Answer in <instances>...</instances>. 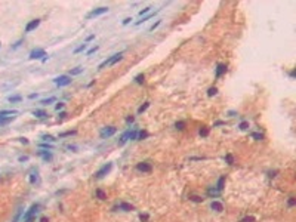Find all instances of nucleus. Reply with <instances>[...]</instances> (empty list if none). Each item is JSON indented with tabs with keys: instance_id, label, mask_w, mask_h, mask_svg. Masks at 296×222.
I'll return each mask as SVG.
<instances>
[{
	"instance_id": "nucleus-21",
	"label": "nucleus",
	"mask_w": 296,
	"mask_h": 222,
	"mask_svg": "<svg viewBox=\"0 0 296 222\" xmlns=\"http://www.w3.org/2000/svg\"><path fill=\"white\" fill-rule=\"evenodd\" d=\"M54 101H55V96H50V98H47V99H43L41 104H43V105H47V104H50V102H54Z\"/></svg>"
},
{
	"instance_id": "nucleus-12",
	"label": "nucleus",
	"mask_w": 296,
	"mask_h": 222,
	"mask_svg": "<svg viewBox=\"0 0 296 222\" xmlns=\"http://www.w3.org/2000/svg\"><path fill=\"white\" fill-rule=\"evenodd\" d=\"M36 117H39V119H43V117H47V113L46 111H43V110H36L33 113Z\"/></svg>"
},
{
	"instance_id": "nucleus-28",
	"label": "nucleus",
	"mask_w": 296,
	"mask_h": 222,
	"mask_svg": "<svg viewBox=\"0 0 296 222\" xmlns=\"http://www.w3.org/2000/svg\"><path fill=\"white\" fill-rule=\"evenodd\" d=\"M40 154L43 155V159H45V160H50V159H52V155L49 154V153H43V151H41Z\"/></svg>"
},
{
	"instance_id": "nucleus-43",
	"label": "nucleus",
	"mask_w": 296,
	"mask_h": 222,
	"mask_svg": "<svg viewBox=\"0 0 296 222\" xmlns=\"http://www.w3.org/2000/svg\"><path fill=\"white\" fill-rule=\"evenodd\" d=\"M130 21H132V18H126V20L123 21V24H124V25H126V24H129V22H130Z\"/></svg>"
},
{
	"instance_id": "nucleus-13",
	"label": "nucleus",
	"mask_w": 296,
	"mask_h": 222,
	"mask_svg": "<svg viewBox=\"0 0 296 222\" xmlns=\"http://www.w3.org/2000/svg\"><path fill=\"white\" fill-rule=\"evenodd\" d=\"M12 120H14V117H12V115H11V117H0V126L7 124V123H11Z\"/></svg>"
},
{
	"instance_id": "nucleus-16",
	"label": "nucleus",
	"mask_w": 296,
	"mask_h": 222,
	"mask_svg": "<svg viewBox=\"0 0 296 222\" xmlns=\"http://www.w3.org/2000/svg\"><path fill=\"white\" fill-rule=\"evenodd\" d=\"M81 71H83V68H81V67H76V68H73V70L70 71V74H71V76H77V74H80Z\"/></svg>"
},
{
	"instance_id": "nucleus-25",
	"label": "nucleus",
	"mask_w": 296,
	"mask_h": 222,
	"mask_svg": "<svg viewBox=\"0 0 296 222\" xmlns=\"http://www.w3.org/2000/svg\"><path fill=\"white\" fill-rule=\"evenodd\" d=\"M216 92H218V89H216V88H210L207 90V95H209V96H213V95H216Z\"/></svg>"
},
{
	"instance_id": "nucleus-3",
	"label": "nucleus",
	"mask_w": 296,
	"mask_h": 222,
	"mask_svg": "<svg viewBox=\"0 0 296 222\" xmlns=\"http://www.w3.org/2000/svg\"><path fill=\"white\" fill-rule=\"evenodd\" d=\"M55 83H56L58 86H68V85L71 83V77H68V76H59V77L55 79Z\"/></svg>"
},
{
	"instance_id": "nucleus-10",
	"label": "nucleus",
	"mask_w": 296,
	"mask_h": 222,
	"mask_svg": "<svg viewBox=\"0 0 296 222\" xmlns=\"http://www.w3.org/2000/svg\"><path fill=\"white\" fill-rule=\"evenodd\" d=\"M210 207L213 209V210H216V212H222V210H224V206H222L219 202H212Z\"/></svg>"
},
{
	"instance_id": "nucleus-37",
	"label": "nucleus",
	"mask_w": 296,
	"mask_h": 222,
	"mask_svg": "<svg viewBox=\"0 0 296 222\" xmlns=\"http://www.w3.org/2000/svg\"><path fill=\"white\" fill-rule=\"evenodd\" d=\"M43 139H46V141H55L54 138L50 136V135H46V136H43Z\"/></svg>"
},
{
	"instance_id": "nucleus-46",
	"label": "nucleus",
	"mask_w": 296,
	"mask_h": 222,
	"mask_svg": "<svg viewBox=\"0 0 296 222\" xmlns=\"http://www.w3.org/2000/svg\"><path fill=\"white\" fill-rule=\"evenodd\" d=\"M40 222H47V219H46V218H41Z\"/></svg>"
},
{
	"instance_id": "nucleus-32",
	"label": "nucleus",
	"mask_w": 296,
	"mask_h": 222,
	"mask_svg": "<svg viewBox=\"0 0 296 222\" xmlns=\"http://www.w3.org/2000/svg\"><path fill=\"white\" fill-rule=\"evenodd\" d=\"M227 162H228L229 164H233V163H234V159H233V155H231V154L227 155Z\"/></svg>"
},
{
	"instance_id": "nucleus-15",
	"label": "nucleus",
	"mask_w": 296,
	"mask_h": 222,
	"mask_svg": "<svg viewBox=\"0 0 296 222\" xmlns=\"http://www.w3.org/2000/svg\"><path fill=\"white\" fill-rule=\"evenodd\" d=\"M128 139H130V130H129V132H126V133H123V136L120 138V145H121V144H124V142L128 141Z\"/></svg>"
},
{
	"instance_id": "nucleus-17",
	"label": "nucleus",
	"mask_w": 296,
	"mask_h": 222,
	"mask_svg": "<svg viewBox=\"0 0 296 222\" xmlns=\"http://www.w3.org/2000/svg\"><path fill=\"white\" fill-rule=\"evenodd\" d=\"M155 14H157V12H154V14H150V15H148V16H145V18H142L141 21H138V22H136L135 25H139V24H142V22H145V21H148V20H150V18H153V16H154Z\"/></svg>"
},
{
	"instance_id": "nucleus-4",
	"label": "nucleus",
	"mask_w": 296,
	"mask_h": 222,
	"mask_svg": "<svg viewBox=\"0 0 296 222\" xmlns=\"http://www.w3.org/2000/svg\"><path fill=\"white\" fill-rule=\"evenodd\" d=\"M111 168H113V164H111V163H108V164H105V166H102V168L96 172V175H95V176H96V178H102V176L107 175L108 172L111 170Z\"/></svg>"
},
{
	"instance_id": "nucleus-39",
	"label": "nucleus",
	"mask_w": 296,
	"mask_h": 222,
	"mask_svg": "<svg viewBox=\"0 0 296 222\" xmlns=\"http://www.w3.org/2000/svg\"><path fill=\"white\" fill-rule=\"evenodd\" d=\"M253 221H255L253 218H244V219H243L242 222H253Z\"/></svg>"
},
{
	"instance_id": "nucleus-19",
	"label": "nucleus",
	"mask_w": 296,
	"mask_h": 222,
	"mask_svg": "<svg viewBox=\"0 0 296 222\" xmlns=\"http://www.w3.org/2000/svg\"><path fill=\"white\" fill-rule=\"evenodd\" d=\"M224 182H225V178H224V176L219 178V181H218V191H221V189L224 188Z\"/></svg>"
},
{
	"instance_id": "nucleus-9",
	"label": "nucleus",
	"mask_w": 296,
	"mask_h": 222,
	"mask_svg": "<svg viewBox=\"0 0 296 222\" xmlns=\"http://www.w3.org/2000/svg\"><path fill=\"white\" fill-rule=\"evenodd\" d=\"M225 71H227V65H225V64H219V65H218V70H216V79H219Z\"/></svg>"
},
{
	"instance_id": "nucleus-5",
	"label": "nucleus",
	"mask_w": 296,
	"mask_h": 222,
	"mask_svg": "<svg viewBox=\"0 0 296 222\" xmlns=\"http://www.w3.org/2000/svg\"><path fill=\"white\" fill-rule=\"evenodd\" d=\"M39 24H40V20H33V21H30V22L27 24V27H25V33H30V31L36 30V28L39 27Z\"/></svg>"
},
{
	"instance_id": "nucleus-31",
	"label": "nucleus",
	"mask_w": 296,
	"mask_h": 222,
	"mask_svg": "<svg viewBox=\"0 0 296 222\" xmlns=\"http://www.w3.org/2000/svg\"><path fill=\"white\" fill-rule=\"evenodd\" d=\"M74 133H76L74 130H70V132H64V133H61L59 136H61V138H62V136H70V135H74Z\"/></svg>"
},
{
	"instance_id": "nucleus-29",
	"label": "nucleus",
	"mask_w": 296,
	"mask_h": 222,
	"mask_svg": "<svg viewBox=\"0 0 296 222\" xmlns=\"http://www.w3.org/2000/svg\"><path fill=\"white\" fill-rule=\"evenodd\" d=\"M200 135H202V136H207V135H209V129H206V128L200 129Z\"/></svg>"
},
{
	"instance_id": "nucleus-6",
	"label": "nucleus",
	"mask_w": 296,
	"mask_h": 222,
	"mask_svg": "<svg viewBox=\"0 0 296 222\" xmlns=\"http://www.w3.org/2000/svg\"><path fill=\"white\" fill-rule=\"evenodd\" d=\"M40 56H46V52L43 49H36L30 54V59H39Z\"/></svg>"
},
{
	"instance_id": "nucleus-45",
	"label": "nucleus",
	"mask_w": 296,
	"mask_h": 222,
	"mask_svg": "<svg viewBox=\"0 0 296 222\" xmlns=\"http://www.w3.org/2000/svg\"><path fill=\"white\" fill-rule=\"evenodd\" d=\"M94 37H95V36H94V34H92V36H89V37H88V39H86V40H88V41H90V40H92V39H94Z\"/></svg>"
},
{
	"instance_id": "nucleus-2",
	"label": "nucleus",
	"mask_w": 296,
	"mask_h": 222,
	"mask_svg": "<svg viewBox=\"0 0 296 222\" xmlns=\"http://www.w3.org/2000/svg\"><path fill=\"white\" fill-rule=\"evenodd\" d=\"M107 12H108V7H107V6L96 7V9H94L92 12H89L88 18H95V16H99V15H102V14H107Z\"/></svg>"
},
{
	"instance_id": "nucleus-18",
	"label": "nucleus",
	"mask_w": 296,
	"mask_h": 222,
	"mask_svg": "<svg viewBox=\"0 0 296 222\" xmlns=\"http://www.w3.org/2000/svg\"><path fill=\"white\" fill-rule=\"evenodd\" d=\"M252 138H253V139H256V141H261V139H263V135L255 132V133H252Z\"/></svg>"
},
{
	"instance_id": "nucleus-38",
	"label": "nucleus",
	"mask_w": 296,
	"mask_h": 222,
	"mask_svg": "<svg viewBox=\"0 0 296 222\" xmlns=\"http://www.w3.org/2000/svg\"><path fill=\"white\" fill-rule=\"evenodd\" d=\"M193 200H194V202H197V203L203 202V198H200V197H197V195H194V197H193Z\"/></svg>"
},
{
	"instance_id": "nucleus-24",
	"label": "nucleus",
	"mask_w": 296,
	"mask_h": 222,
	"mask_svg": "<svg viewBox=\"0 0 296 222\" xmlns=\"http://www.w3.org/2000/svg\"><path fill=\"white\" fill-rule=\"evenodd\" d=\"M135 81H136V83H144V74L136 76V77H135Z\"/></svg>"
},
{
	"instance_id": "nucleus-11",
	"label": "nucleus",
	"mask_w": 296,
	"mask_h": 222,
	"mask_svg": "<svg viewBox=\"0 0 296 222\" xmlns=\"http://www.w3.org/2000/svg\"><path fill=\"white\" fill-rule=\"evenodd\" d=\"M119 207L123 209V210H126V212L133 210V206H132V204H129V203H120V204H119Z\"/></svg>"
},
{
	"instance_id": "nucleus-30",
	"label": "nucleus",
	"mask_w": 296,
	"mask_h": 222,
	"mask_svg": "<svg viewBox=\"0 0 296 222\" xmlns=\"http://www.w3.org/2000/svg\"><path fill=\"white\" fill-rule=\"evenodd\" d=\"M184 126H185V123H184V121H178V123H176V129H179V130H182Z\"/></svg>"
},
{
	"instance_id": "nucleus-40",
	"label": "nucleus",
	"mask_w": 296,
	"mask_h": 222,
	"mask_svg": "<svg viewBox=\"0 0 296 222\" xmlns=\"http://www.w3.org/2000/svg\"><path fill=\"white\" fill-rule=\"evenodd\" d=\"M62 107H64V104H62V102H59V104H56V105H55V108H56V110H61Z\"/></svg>"
},
{
	"instance_id": "nucleus-7",
	"label": "nucleus",
	"mask_w": 296,
	"mask_h": 222,
	"mask_svg": "<svg viewBox=\"0 0 296 222\" xmlns=\"http://www.w3.org/2000/svg\"><path fill=\"white\" fill-rule=\"evenodd\" d=\"M115 133V128H105L101 130V138H108Z\"/></svg>"
},
{
	"instance_id": "nucleus-22",
	"label": "nucleus",
	"mask_w": 296,
	"mask_h": 222,
	"mask_svg": "<svg viewBox=\"0 0 296 222\" xmlns=\"http://www.w3.org/2000/svg\"><path fill=\"white\" fill-rule=\"evenodd\" d=\"M96 195H98V198H101V200L105 198V193H104L102 189H98V191H96Z\"/></svg>"
},
{
	"instance_id": "nucleus-44",
	"label": "nucleus",
	"mask_w": 296,
	"mask_h": 222,
	"mask_svg": "<svg viewBox=\"0 0 296 222\" xmlns=\"http://www.w3.org/2000/svg\"><path fill=\"white\" fill-rule=\"evenodd\" d=\"M34 98H37V95H36V94H31V95H30V99H34Z\"/></svg>"
},
{
	"instance_id": "nucleus-36",
	"label": "nucleus",
	"mask_w": 296,
	"mask_h": 222,
	"mask_svg": "<svg viewBox=\"0 0 296 222\" xmlns=\"http://www.w3.org/2000/svg\"><path fill=\"white\" fill-rule=\"evenodd\" d=\"M145 136H148L147 132H139V135H138V138L139 139H142V138H145Z\"/></svg>"
},
{
	"instance_id": "nucleus-34",
	"label": "nucleus",
	"mask_w": 296,
	"mask_h": 222,
	"mask_svg": "<svg viewBox=\"0 0 296 222\" xmlns=\"http://www.w3.org/2000/svg\"><path fill=\"white\" fill-rule=\"evenodd\" d=\"M160 22H162V21H157V22H155L154 25H151V27H150V31H153L154 28H157V27H159V25H160Z\"/></svg>"
},
{
	"instance_id": "nucleus-1",
	"label": "nucleus",
	"mask_w": 296,
	"mask_h": 222,
	"mask_svg": "<svg viewBox=\"0 0 296 222\" xmlns=\"http://www.w3.org/2000/svg\"><path fill=\"white\" fill-rule=\"evenodd\" d=\"M37 210H39V204H33L31 207L28 209V212L24 215V222H31L34 219V215L37 213Z\"/></svg>"
},
{
	"instance_id": "nucleus-33",
	"label": "nucleus",
	"mask_w": 296,
	"mask_h": 222,
	"mask_svg": "<svg viewBox=\"0 0 296 222\" xmlns=\"http://www.w3.org/2000/svg\"><path fill=\"white\" fill-rule=\"evenodd\" d=\"M98 50V46H95V47H92V49H89L88 50V55H92V54H95Z\"/></svg>"
},
{
	"instance_id": "nucleus-27",
	"label": "nucleus",
	"mask_w": 296,
	"mask_h": 222,
	"mask_svg": "<svg viewBox=\"0 0 296 222\" xmlns=\"http://www.w3.org/2000/svg\"><path fill=\"white\" fill-rule=\"evenodd\" d=\"M86 46H88V45H86V43H83V45L77 47V49H76L74 52H76V54H79V52H81V50H85V49H86Z\"/></svg>"
},
{
	"instance_id": "nucleus-35",
	"label": "nucleus",
	"mask_w": 296,
	"mask_h": 222,
	"mask_svg": "<svg viewBox=\"0 0 296 222\" xmlns=\"http://www.w3.org/2000/svg\"><path fill=\"white\" fill-rule=\"evenodd\" d=\"M150 9H151V7H145V9H142L141 12H139V15H141V16H142V15H145L147 12H150Z\"/></svg>"
},
{
	"instance_id": "nucleus-8",
	"label": "nucleus",
	"mask_w": 296,
	"mask_h": 222,
	"mask_svg": "<svg viewBox=\"0 0 296 222\" xmlns=\"http://www.w3.org/2000/svg\"><path fill=\"white\" fill-rule=\"evenodd\" d=\"M136 169L138 170H141V172H151V164H148V163H139L138 166H136Z\"/></svg>"
},
{
	"instance_id": "nucleus-41",
	"label": "nucleus",
	"mask_w": 296,
	"mask_h": 222,
	"mask_svg": "<svg viewBox=\"0 0 296 222\" xmlns=\"http://www.w3.org/2000/svg\"><path fill=\"white\" fill-rule=\"evenodd\" d=\"M295 203H296L295 198H290V200H289V206H295Z\"/></svg>"
},
{
	"instance_id": "nucleus-23",
	"label": "nucleus",
	"mask_w": 296,
	"mask_h": 222,
	"mask_svg": "<svg viewBox=\"0 0 296 222\" xmlns=\"http://www.w3.org/2000/svg\"><path fill=\"white\" fill-rule=\"evenodd\" d=\"M238 128L242 129V130H246V129L249 128V123H247V121H242V123H240V126H238Z\"/></svg>"
},
{
	"instance_id": "nucleus-14",
	"label": "nucleus",
	"mask_w": 296,
	"mask_h": 222,
	"mask_svg": "<svg viewBox=\"0 0 296 222\" xmlns=\"http://www.w3.org/2000/svg\"><path fill=\"white\" fill-rule=\"evenodd\" d=\"M18 111L16 110H3V111H0V117H3V115H12V114H16Z\"/></svg>"
},
{
	"instance_id": "nucleus-20",
	"label": "nucleus",
	"mask_w": 296,
	"mask_h": 222,
	"mask_svg": "<svg viewBox=\"0 0 296 222\" xmlns=\"http://www.w3.org/2000/svg\"><path fill=\"white\" fill-rule=\"evenodd\" d=\"M21 99H22V96H20V95L18 96H9V101L11 102H20Z\"/></svg>"
},
{
	"instance_id": "nucleus-26",
	"label": "nucleus",
	"mask_w": 296,
	"mask_h": 222,
	"mask_svg": "<svg viewBox=\"0 0 296 222\" xmlns=\"http://www.w3.org/2000/svg\"><path fill=\"white\" fill-rule=\"evenodd\" d=\"M148 107H150V102H145V104H144L142 107H139V110H138V113H142V111H145V110H147Z\"/></svg>"
},
{
	"instance_id": "nucleus-42",
	"label": "nucleus",
	"mask_w": 296,
	"mask_h": 222,
	"mask_svg": "<svg viewBox=\"0 0 296 222\" xmlns=\"http://www.w3.org/2000/svg\"><path fill=\"white\" fill-rule=\"evenodd\" d=\"M139 218H141V221H147V219H148V215H141Z\"/></svg>"
}]
</instances>
